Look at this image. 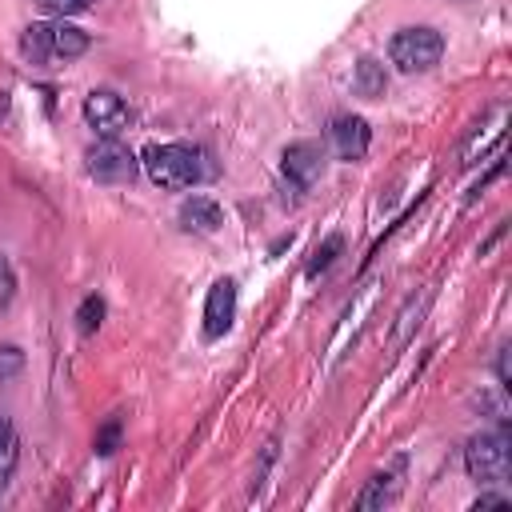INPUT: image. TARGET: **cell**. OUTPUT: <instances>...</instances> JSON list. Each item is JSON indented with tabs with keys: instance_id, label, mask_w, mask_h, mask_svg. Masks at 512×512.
I'll use <instances>...</instances> for the list:
<instances>
[{
	"instance_id": "obj_8",
	"label": "cell",
	"mask_w": 512,
	"mask_h": 512,
	"mask_svg": "<svg viewBox=\"0 0 512 512\" xmlns=\"http://www.w3.org/2000/svg\"><path fill=\"white\" fill-rule=\"evenodd\" d=\"M232 316H236V280L220 276L212 288H208V300H204V336L216 340L232 328Z\"/></svg>"
},
{
	"instance_id": "obj_7",
	"label": "cell",
	"mask_w": 512,
	"mask_h": 512,
	"mask_svg": "<svg viewBox=\"0 0 512 512\" xmlns=\"http://www.w3.org/2000/svg\"><path fill=\"white\" fill-rule=\"evenodd\" d=\"M280 168H284V176H288L296 188H312V184L320 180L324 152H320V144H312V140H296V144H288V148L280 152Z\"/></svg>"
},
{
	"instance_id": "obj_6",
	"label": "cell",
	"mask_w": 512,
	"mask_h": 512,
	"mask_svg": "<svg viewBox=\"0 0 512 512\" xmlns=\"http://www.w3.org/2000/svg\"><path fill=\"white\" fill-rule=\"evenodd\" d=\"M84 120H88V128L96 136H120L128 128V120H132V108L116 92L96 88V92L84 96Z\"/></svg>"
},
{
	"instance_id": "obj_5",
	"label": "cell",
	"mask_w": 512,
	"mask_h": 512,
	"mask_svg": "<svg viewBox=\"0 0 512 512\" xmlns=\"http://www.w3.org/2000/svg\"><path fill=\"white\" fill-rule=\"evenodd\" d=\"M84 160H88V172L96 180H104V184H132L136 172H140V156L124 140H116V136H100L84 152Z\"/></svg>"
},
{
	"instance_id": "obj_16",
	"label": "cell",
	"mask_w": 512,
	"mask_h": 512,
	"mask_svg": "<svg viewBox=\"0 0 512 512\" xmlns=\"http://www.w3.org/2000/svg\"><path fill=\"white\" fill-rule=\"evenodd\" d=\"M100 320H104V300L100 296H84L80 308H76V328L80 332H96Z\"/></svg>"
},
{
	"instance_id": "obj_15",
	"label": "cell",
	"mask_w": 512,
	"mask_h": 512,
	"mask_svg": "<svg viewBox=\"0 0 512 512\" xmlns=\"http://www.w3.org/2000/svg\"><path fill=\"white\" fill-rule=\"evenodd\" d=\"M424 304H428V296H420V300H416V296H408V304H404V308H400V316H396L400 324H396V332H392V344H408L412 328L420 324V312H424Z\"/></svg>"
},
{
	"instance_id": "obj_13",
	"label": "cell",
	"mask_w": 512,
	"mask_h": 512,
	"mask_svg": "<svg viewBox=\"0 0 512 512\" xmlns=\"http://www.w3.org/2000/svg\"><path fill=\"white\" fill-rule=\"evenodd\" d=\"M16 456H20V440H16V428L0 416V488L8 484L12 468H16Z\"/></svg>"
},
{
	"instance_id": "obj_11",
	"label": "cell",
	"mask_w": 512,
	"mask_h": 512,
	"mask_svg": "<svg viewBox=\"0 0 512 512\" xmlns=\"http://www.w3.org/2000/svg\"><path fill=\"white\" fill-rule=\"evenodd\" d=\"M384 84H388V80H384V64H380V60H372V56H360V60H356L352 88H356L360 96H368V100H372V96H380V92H384Z\"/></svg>"
},
{
	"instance_id": "obj_12",
	"label": "cell",
	"mask_w": 512,
	"mask_h": 512,
	"mask_svg": "<svg viewBox=\"0 0 512 512\" xmlns=\"http://www.w3.org/2000/svg\"><path fill=\"white\" fill-rule=\"evenodd\" d=\"M388 500H392V476H388V472H376V476L368 480V488L356 496V508L372 512V508H384Z\"/></svg>"
},
{
	"instance_id": "obj_18",
	"label": "cell",
	"mask_w": 512,
	"mask_h": 512,
	"mask_svg": "<svg viewBox=\"0 0 512 512\" xmlns=\"http://www.w3.org/2000/svg\"><path fill=\"white\" fill-rule=\"evenodd\" d=\"M44 12H52V16H76V12H84V8H92V0H36Z\"/></svg>"
},
{
	"instance_id": "obj_20",
	"label": "cell",
	"mask_w": 512,
	"mask_h": 512,
	"mask_svg": "<svg viewBox=\"0 0 512 512\" xmlns=\"http://www.w3.org/2000/svg\"><path fill=\"white\" fill-rule=\"evenodd\" d=\"M508 348H512V344H500V352H496V376H500V384H504V388L512 384V364H508Z\"/></svg>"
},
{
	"instance_id": "obj_10",
	"label": "cell",
	"mask_w": 512,
	"mask_h": 512,
	"mask_svg": "<svg viewBox=\"0 0 512 512\" xmlns=\"http://www.w3.org/2000/svg\"><path fill=\"white\" fill-rule=\"evenodd\" d=\"M180 224H184L188 232H216V228L224 224V212H220L216 200H208V196H192V200L180 204Z\"/></svg>"
},
{
	"instance_id": "obj_4",
	"label": "cell",
	"mask_w": 512,
	"mask_h": 512,
	"mask_svg": "<svg viewBox=\"0 0 512 512\" xmlns=\"http://www.w3.org/2000/svg\"><path fill=\"white\" fill-rule=\"evenodd\" d=\"M444 56V36L436 28H400L392 40H388V60L400 68V72H424L432 64H440Z\"/></svg>"
},
{
	"instance_id": "obj_3",
	"label": "cell",
	"mask_w": 512,
	"mask_h": 512,
	"mask_svg": "<svg viewBox=\"0 0 512 512\" xmlns=\"http://www.w3.org/2000/svg\"><path fill=\"white\" fill-rule=\"evenodd\" d=\"M464 468L476 484H500L512 468V440L504 428H488V432H476L464 448Z\"/></svg>"
},
{
	"instance_id": "obj_22",
	"label": "cell",
	"mask_w": 512,
	"mask_h": 512,
	"mask_svg": "<svg viewBox=\"0 0 512 512\" xmlns=\"http://www.w3.org/2000/svg\"><path fill=\"white\" fill-rule=\"evenodd\" d=\"M508 504H512L508 496H480L472 508H508Z\"/></svg>"
},
{
	"instance_id": "obj_14",
	"label": "cell",
	"mask_w": 512,
	"mask_h": 512,
	"mask_svg": "<svg viewBox=\"0 0 512 512\" xmlns=\"http://www.w3.org/2000/svg\"><path fill=\"white\" fill-rule=\"evenodd\" d=\"M340 252H344V236H340V232H332V236H328V240H324V244L316 248V256L308 260L304 276H308V280H316L320 272H328V268H332V260H336Z\"/></svg>"
},
{
	"instance_id": "obj_21",
	"label": "cell",
	"mask_w": 512,
	"mask_h": 512,
	"mask_svg": "<svg viewBox=\"0 0 512 512\" xmlns=\"http://www.w3.org/2000/svg\"><path fill=\"white\" fill-rule=\"evenodd\" d=\"M20 368V348H0V380Z\"/></svg>"
},
{
	"instance_id": "obj_2",
	"label": "cell",
	"mask_w": 512,
	"mask_h": 512,
	"mask_svg": "<svg viewBox=\"0 0 512 512\" xmlns=\"http://www.w3.org/2000/svg\"><path fill=\"white\" fill-rule=\"evenodd\" d=\"M140 168L160 188H192L200 180V156L188 144H148L140 152Z\"/></svg>"
},
{
	"instance_id": "obj_1",
	"label": "cell",
	"mask_w": 512,
	"mask_h": 512,
	"mask_svg": "<svg viewBox=\"0 0 512 512\" xmlns=\"http://www.w3.org/2000/svg\"><path fill=\"white\" fill-rule=\"evenodd\" d=\"M20 52H24L32 64H68V60H76L80 52H88V32H80V28L68 24L64 16L40 20V24H28V28H24Z\"/></svg>"
},
{
	"instance_id": "obj_19",
	"label": "cell",
	"mask_w": 512,
	"mask_h": 512,
	"mask_svg": "<svg viewBox=\"0 0 512 512\" xmlns=\"http://www.w3.org/2000/svg\"><path fill=\"white\" fill-rule=\"evenodd\" d=\"M12 288H16V280H12V268H8V260L0 256V308L12 300Z\"/></svg>"
},
{
	"instance_id": "obj_9",
	"label": "cell",
	"mask_w": 512,
	"mask_h": 512,
	"mask_svg": "<svg viewBox=\"0 0 512 512\" xmlns=\"http://www.w3.org/2000/svg\"><path fill=\"white\" fill-rule=\"evenodd\" d=\"M328 144H332V152L340 160H360L368 152V144H372V128L360 116H336L328 124Z\"/></svg>"
},
{
	"instance_id": "obj_17",
	"label": "cell",
	"mask_w": 512,
	"mask_h": 512,
	"mask_svg": "<svg viewBox=\"0 0 512 512\" xmlns=\"http://www.w3.org/2000/svg\"><path fill=\"white\" fill-rule=\"evenodd\" d=\"M92 444H96V452H100V456H112V452L120 448V416H108Z\"/></svg>"
}]
</instances>
